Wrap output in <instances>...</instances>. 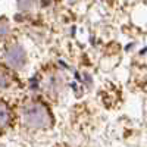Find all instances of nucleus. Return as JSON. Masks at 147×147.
<instances>
[{"label":"nucleus","mask_w":147,"mask_h":147,"mask_svg":"<svg viewBox=\"0 0 147 147\" xmlns=\"http://www.w3.org/2000/svg\"><path fill=\"white\" fill-rule=\"evenodd\" d=\"M19 116L24 127L31 129H46L52 128L53 125V115L50 107L38 99L25 102V105L21 107Z\"/></svg>","instance_id":"nucleus-1"},{"label":"nucleus","mask_w":147,"mask_h":147,"mask_svg":"<svg viewBox=\"0 0 147 147\" xmlns=\"http://www.w3.org/2000/svg\"><path fill=\"white\" fill-rule=\"evenodd\" d=\"M3 62H5V66L12 69V71L22 69L24 65L27 63V53H25V50H24V47L16 44V43L9 44L5 49Z\"/></svg>","instance_id":"nucleus-2"},{"label":"nucleus","mask_w":147,"mask_h":147,"mask_svg":"<svg viewBox=\"0 0 147 147\" xmlns=\"http://www.w3.org/2000/svg\"><path fill=\"white\" fill-rule=\"evenodd\" d=\"M62 84H63L62 77H60L57 72H55V71L46 74V75L40 80V87H41V90H43L46 94H52V96H55V94H57V93L60 91V88H62Z\"/></svg>","instance_id":"nucleus-3"},{"label":"nucleus","mask_w":147,"mask_h":147,"mask_svg":"<svg viewBox=\"0 0 147 147\" xmlns=\"http://www.w3.org/2000/svg\"><path fill=\"white\" fill-rule=\"evenodd\" d=\"M13 122H15V113L12 107L6 102L0 100V134L6 132L13 125Z\"/></svg>","instance_id":"nucleus-4"},{"label":"nucleus","mask_w":147,"mask_h":147,"mask_svg":"<svg viewBox=\"0 0 147 147\" xmlns=\"http://www.w3.org/2000/svg\"><path fill=\"white\" fill-rule=\"evenodd\" d=\"M13 75H12V69L6 68L5 65L0 66V91L7 90L12 84H13Z\"/></svg>","instance_id":"nucleus-5"},{"label":"nucleus","mask_w":147,"mask_h":147,"mask_svg":"<svg viewBox=\"0 0 147 147\" xmlns=\"http://www.w3.org/2000/svg\"><path fill=\"white\" fill-rule=\"evenodd\" d=\"M7 31H9V25H7L6 19H0V37L6 35Z\"/></svg>","instance_id":"nucleus-6"}]
</instances>
